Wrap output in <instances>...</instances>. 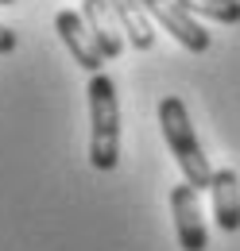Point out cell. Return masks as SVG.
Masks as SVG:
<instances>
[{
  "instance_id": "6",
  "label": "cell",
  "mask_w": 240,
  "mask_h": 251,
  "mask_svg": "<svg viewBox=\"0 0 240 251\" xmlns=\"http://www.w3.org/2000/svg\"><path fill=\"white\" fill-rule=\"evenodd\" d=\"M210 193H213V220H217V228L221 232H237L240 228V174L233 166L213 170Z\"/></svg>"
},
{
  "instance_id": "7",
  "label": "cell",
  "mask_w": 240,
  "mask_h": 251,
  "mask_svg": "<svg viewBox=\"0 0 240 251\" xmlns=\"http://www.w3.org/2000/svg\"><path fill=\"white\" fill-rule=\"evenodd\" d=\"M82 16H86V24L93 27L105 58H120V50H124V39H120L124 24H120V16L113 12V4L109 0H86L82 4Z\"/></svg>"
},
{
  "instance_id": "4",
  "label": "cell",
  "mask_w": 240,
  "mask_h": 251,
  "mask_svg": "<svg viewBox=\"0 0 240 251\" xmlns=\"http://www.w3.org/2000/svg\"><path fill=\"white\" fill-rule=\"evenodd\" d=\"M171 213H175V232H179L182 251H206L210 236H206V220H202V205H198V189L190 182L171 189Z\"/></svg>"
},
{
  "instance_id": "9",
  "label": "cell",
  "mask_w": 240,
  "mask_h": 251,
  "mask_svg": "<svg viewBox=\"0 0 240 251\" xmlns=\"http://www.w3.org/2000/svg\"><path fill=\"white\" fill-rule=\"evenodd\" d=\"M186 12L210 16L217 24H240V0H179Z\"/></svg>"
},
{
  "instance_id": "11",
  "label": "cell",
  "mask_w": 240,
  "mask_h": 251,
  "mask_svg": "<svg viewBox=\"0 0 240 251\" xmlns=\"http://www.w3.org/2000/svg\"><path fill=\"white\" fill-rule=\"evenodd\" d=\"M0 4H16V0H0Z\"/></svg>"
},
{
  "instance_id": "8",
  "label": "cell",
  "mask_w": 240,
  "mask_h": 251,
  "mask_svg": "<svg viewBox=\"0 0 240 251\" xmlns=\"http://www.w3.org/2000/svg\"><path fill=\"white\" fill-rule=\"evenodd\" d=\"M109 4H113V12L120 16L124 35L132 39V47L136 50H151L155 47V31H151V16H148V8H144V0H109Z\"/></svg>"
},
{
  "instance_id": "2",
  "label": "cell",
  "mask_w": 240,
  "mask_h": 251,
  "mask_svg": "<svg viewBox=\"0 0 240 251\" xmlns=\"http://www.w3.org/2000/svg\"><path fill=\"white\" fill-rule=\"evenodd\" d=\"M159 127H163V139H167L175 162L182 166L186 182L194 189H210L213 170L206 162V155H202V143L194 135V124H190V112H186L182 97H163V104H159Z\"/></svg>"
},
{
  "instance_id": "3",
  "label": "cell",
  "mask_w": 240,
  "mask_h": 251,
  "mask_svg": "<svg viewBox=\"0 0 240 251\" xmlns=\"http://www.w3.org/2000/svg\"><path fill=\"white\" fill-rule=\"evenodd\" d=\"M144 8H148L151 20H155V24H163V31H171L186 50H194V54L210 50V31L194 20V12H186V8H182L179 0H144Z\"/></svg>"
},
{
  "instance_id": "1",
  "label": "cell",
  "mask_w": 240,
  "mask_h": 251,
  "mask_svg": "<svg viewBox=\"0 0 240 251\" xmlns=\"http://www.w3.org/2000/svg\"><path fill=\"white\" fill-rule=\"evenodd\" d=\"M90 162L93 170H113L120 162V104L117 81L109 74H90Z\"/></svg>"
},
{
  "instance_id": "10",
  "label": "cell",
  "mask_w": 240,
  "mask_h": 251,
  "mask_svg": "<svg viewBox=\"0 0 240 251\" xmlns=\"http://www.w3.org/2000/svg\"><path fill=\"white\" fill-rule=\"evenodd\" d=\"M12 50H16V31H8L0 24V54H12Z\"/></svg>"
},
{
  "instance_id": "5",
  "label": "cell",
  "mask_w": 240,
  "mask_h": 251,
  "mask_svg": "<svg viewBox=\"0 0 240 251\" xmlns=\"http://www.w3.org/2000/svg\"><path fill=\"white\" fill-rule=\"evenodd\" d=\"M55 27H59L62 43L70 47V54L78 58V66L90 70V74H101L105 50H101V43H97L93 27L86 24V16H82V12H59V16H55Z\"/></svg>"
}]
</instances>
